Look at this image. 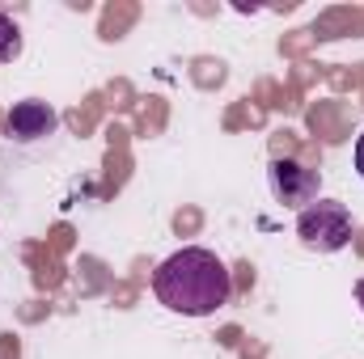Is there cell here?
Instances as JSON below:
<instances>
[{
	"label": "cell",
	"mask_w": 364,
	"mask_h": 359,
	"mask_svg": "<svg viewBox=\"0 0 364 359\" xmlns=\"http://www.w3.org/2000/svg\"><path fill=\"white\" fill-rule=\"evenodd\" d=\"M267 182H272L275 203L292 207V211H305L309 203H318V190H322V174L309 170L305 161H292V157H275Z\"/></svg>",
	"instance_id": "obj_3"
},
{
	"label": "cell",
	"mask_w": 364,
	"mask_h": 359,
	"mask_svg": "<svg viewBox=\"0 0 364 359\" xmlns=\"http://www.w3.org/2000/svg\"><path fill=\"white\" fill-rule=\"evenodd\" d=\"M352 157H356V174L364 178V131L356 136V153H352Z\"/></svg>",
	"instance_id": "obj_6"
},
{
	"label": "cell",
	"mask_w": 364,
	"mask_h": 359,
	"mask_svg": "<svg viewBox=\"0 0 364 359\" xmlns=\"http://www.w3.org/2000/svg\"><path fill=\"white\" fill-rule=\"evenodd\" d=\"M153 296L182 317H212L216 309L229 304L233 296V275L229 267L203 250V245H186L178 254H170L161 267L153 270Z\"/></svg>",
	"instance_id": "obj_1"
},
{
	"label": "cell",
	"mask_w": 364,
	"mask_h": 359,
	"mask_svg": "<svg viewBox=\"0 0 364 359\" xmlns=\"http://www.w3.org/2000/svg\"><path fill=\"white\" fill-rule=\"evenodd\" d=\"M296 237H301L305 250L335 254L352 241V211L339 199H318L296 216Z\"/></svg>",
	"instance_id": "obj_2"
},
{
	"label": "cell",
	"mask_w": 364,
	"mask_h": 359,
	"mask_svg": "<svg viewBox=\"0 0 364 359\" xmlns=\"http://www.w3.org/2000/svg\"><path fill=\"white\" fill-rule=\"evenodd\" d=\"M55 127H60L55 110H51L47 101H38V97L17 101V106L9 110V118H4V136H9V140H17V144H34V140L51 136Z\"/></svg>",
	"instance_id": "obj_4"
},
{
	"label": "cell",
	"mask_w": 364,
	"mask_h": 359,
	"mask_svg": "<svg viewBox=\"0 0 364 359\" xmlns=\"http://www.w3.org/2000/svg\"><path fill=\"white\" fill-rule=\"evenodd\" d=\"M356 304H360V313H364V279L356 283Z\"/></svg>",
	"instance_id": "obj_7"
},
{
	"label": "cell",
	"mask_w": 364,
	"mask_h": 359,
	"mask_svg": "<svg viewBox=\"0 0 364 359\" xmlns=\"http://www.w3.org/2000/svg\"><path fill=\"white\" fill-rule=\"evenodd\" d=\"M17 55H21V30L9 13H0V64H9Z\"/></svg>",
	"instance_id": "obj_5"
}]
</instances>
